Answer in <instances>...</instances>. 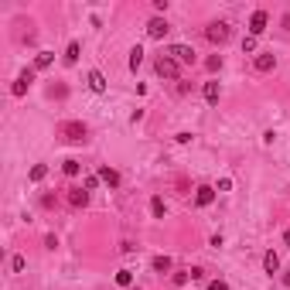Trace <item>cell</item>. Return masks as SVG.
<instances>
[{"mask_svg": "<svg viewBox=\"0 0 290 290\" xmlns=\"http://www.w3.org/2000/svg\"><path fill=\"white\" fill-rule=\"evenodd\" d=\"M62 137L72 140V144H82V140L89 137V126H86L82 120H68V123H62Z\"/></svg>", "mask_w": 290, "mask_h": 290, "instance_id": "6da1fadb", "label": "cell"}, {"mask_svg": "<svg viewBox=\"0 0 290 290\" xmlns=\"http://www.w3.org/2000/svg\"><path fill=\"white\" fill-rule=\"evenodd\" d=\"M205 38H208L212 45H225V41L232 38V28H229L225 21H212L208 28H205Z\"/></svg>", "mask_w": 290, "mask_h": 290, "instance_id": "7a4b0ae2", "label": "cell"}, {"mask_svg": "<svg viewBox=\"0 0 290 290\" xmlns=\"http://www.w3.org/2000/svg\"><path fill=\"white\" fill-rule=\"evenodd\" d=\"M164 55H171L178 65H195V62H198V55H195V48L191 45H171Z\"/></svg>", "mask_w": 290, "mask_h": 290, "instance_id": "3957f363", "label": "cell"}, {"mask_svg": "<svg viewBox=\"0 0 290 290\" xmlns=\"http://www.w3.org/2000/svg\"><path fill=\"white\" fill-rule=\"evenodd\" d=\"M154 68H157V75H161V78H178V75H181V65H178L171 55H161Z\"/></svg>", "mask_w": 290, "mask_h": 290, "instance_id": "277c9868", "label": "cell"}, {"mask_svg": "<svg viewBox=\"0 0 290 290\" xmlns=\"http://www.w3.org/2000/svg\"><path fill=\"white\" fill-rule=\"evenodd\" d=\"M267 24H270L267 11H253V17H249V38H259V34L267 31Z\"/></svg>", "mask_w": 290, "mask_h": 290, "instance_id": "5b68a950", "label": "cell"}, {"mask_svg": "<svg viewBox=\"0 0 290 290\" xmlns=\"http://www.w3.org/2000/svg\"><path fill=\"white\" fill-rule=\"evenodd\" d=\"M31 82H34V68H24L21 75H17V82L11 86V96H24V92L31 89Z\"/></svg>", "mask_w": 290, "mask_h": 290, "instance_id": "8992f818", "label": "cell"}, {"mask_svg": "<svg viewBox=\"0 0 290 290\" xmlns=\"http://www.w3.org/2000/svg\"><path fill=\"white\" fill-rule=\"evenodd\" d=\"M212 201H215V188L212 184H198V188H195V205H198V208H208Z\"/></svg>", "mask_w": 290, "mask_h": 290, "instance_id": "52a82bcc", "label": "cell"}, {"mask_svg": "<svg viewBox=\"0 0 290 290\" xmlns=\"http://www.w3.org/2000/svg\"><path fill=\"white\" fill-rule=\"evenodd\" d=\"M168 31H171V24L164 21V17H154V21L147 24V34H150L154 41H161V38H168Z\"/></svg>", "mask_w": 290, "mask_h": 290, "instance_id": "ba28073f", "label": "cell"}, {"mask_svg": "<svg viewBox=\"0 0 290 290\" xmlns=\"http://www.w3.org/2000/svg\"><path fill=\"white\" fill-rule=\"evenodd\" d=\"M253 65H256V72H273V68H277V55H273V51H263V55H256Z\"/></svg>", "mask_w": 290, "mask_h": 290, "instance_id": "9c48e42d", "label": "cell"}, {"mask_svg": "<svg viewBox=\"0 0 290 290\" xmlns=\"http://www.w3.org/2000/svg\"><path fill=\"white\" fill-rule=\"evenodd\" d=\"M68 205H72V208H86V205H89V191L86 188H72L68 191Z\"/></svg>", "mask_w": 290, "mask_h": 290, "instance_id": "30bf717a", "label": "cell"}, {"mask_svg": "<svg viewBox=\"0 0 290 290\" xmlns=\"http://www.w3.org/2000/svg\"><path fill=\"white\" fill-rule=\"evenodd\" d=\"M86 82H89V89H92V92H106V78H102V72H96V68H92L89 75H86Z\"/></svg>", "mask_w": 290, "mask_h": 290, "instance_id": "8fae6325", "label": "cell"}, {"mask_svg": "<svg viewBox=\"0 0 290 290\" xmlns=\"http://www.w3.org/2000/svg\"><path fill=\"white\" fill-rule=\"evenodd\" d=\"M150 267H154V273H161V277H164V273H171V267H174V263H171V256H154V259H150Z\"/></svg>", "mask_w": 290, "mask_h": 290, "instance_id": "7c38bea8", "label": "cell"}, {"mask_svg": "<svg viewBox=\"0 0 290 290\" xmlns=\"http://www.w3.org/2000/svg\"><path fill=\"white\" fill-rule=\"evenodd\" d=\"M263 270H267V273H277V270H280V256L273 253V249L263 253Z\"/></svg>", "mask_w": 290, "mask_h": 290, "instance_id": "4fadbf2b", "label": "cell"}, {"mask_svg": "<svg viewBox=\"0 0 290 290\" xmlns=\"http://www.w3.org/2000/svg\"><path fill=\"white\" fill-rule=\"evenodd\" d=\"M99 181H106L110 188H116V184H120V174H116L113 168H99Z\"/></svg>", "mask_w": 290, "mask_h": 290, "instance_id": "5bb4252c", "label": "cell"}, {"mask_svg": "<svg viewBox=\"0 0 290 290\" xmlns=\"http://www.w3.org/2000/svg\"><path fill=\"white\" fill-rule=\"evenodd\" d=\"M150 212H154V219H164L168 205H164V198H161V195H154V198H150Z\"/></svg>", "mask_w": 290, "mask_h": 290, "instance_id": "9a60e30c", "label": "cell"}, {"mask_svg": "<svg viewBox=\"0 0 290 290\" xmlns=\"http://www.w3.org/2000/svg\"><path fill=\"white\" fill-rule=\"evenodd\" d=\"M222 89H219V82H205V102H219Z\"/></svg>", "mask_w": 290, "mask_h": 290, "instance_id": "2e32d148", "label": "cell"}, {"mask_svg": "<svg viewBox=\"0 0 290 290\" xmlns=\"http://www.w3.org/2000/svg\"><path fill=\"white\" fill-rule=\"evenodd\" d=\"M78 62V41H68V48H65V65H75Z\"/></svg>", "mask_w": 290, "mask_h": 290, "instance_id": "e0dca14e", "label": "cell"}, {"mask_svg": "<svg viewBox=\"0 0 290 290\" xmlns=\"http://www.w3.org/2000/svg\"><path fill=\"white\" fill-rule=\"evenodd\" d=\"M51 62H55V55H51V51H38V58H34V68H48Z\"/></svg>", "mask_w": 290, "mask_h": 290, "instance_id": "ac0fdd59", "label": "cell"}, {"mask_svg": "<svg viewBox=\"0 0 290 290\" xmlns=\"http://www.w3.org/2000/svg\"><path fill=\"white\" fill-rule=\"evenodd\" d=\"M62 171H65V174H68V178H75V174H78V171H82V164H78V161H75V157H68V161H65V164H62Z\"/></svg>", "mask_w": 290, "mask_h": 290, "instance_id": "d6986e66", "label": "cell"}, {"mask_svg": "<svg viewBox=\"0 0 290 290\" xmlns=\"http://www.w3.org/2000/svg\"><path fill=\"white\" fill-rule=\"evenodd\" d=\"M140 65H144V48L137 45L134 51H130V68H134V72H137V68H140Z\"/></svg>", "mask_w": 290, "mask_h": 290, "instance_id": "ffe728a7", "label": "cell"}, {"mask_svg": "<svg viewBox=\"0 0 290 290\" xmlns=\"http://www.w3.org/2000/svg\"><path fill=\"white\" fill-rule=\"evenodd\" d=\"M134 283V270H120L116 273V287H130Z\"/></svg>", "mask_w": 290, "mask_h": 290, "instance_id": "44dd1931", "label": "cell"}, {"mask_svg": "<svg viewBox=\"0 0 290 290\" xmlns=\"http://www.w3.org/2000/svg\"><path fill=\"white\" fill-rule=\"evenodd\" d=\"M188 280H191V270H181V273H174V277H171V283H174V287H184Z\"/></svg>", "mask_w": 290, "mask_h": 290, "instance_id": "7402d4cb", "label": "cell"}, {"mask_svg": "<svg viewBox=\"0 0 290 290\" xmlns=\"http://www.w3.org/2000/svg\"><path fill=\"white\" fill-rule=\"evenodd\" d=\"M45 174H48L45 164H34V168H31V181H45Z\"/></svg>", "mask_w": 290, "mask_h": 290, "instance_id": "603a6c76", "label": "cell"}, {"mask_svg": "<svg viewBox=\"0 0 290 290\" xmlns=\"http://www.w3.org/2000/svg\"><path fill=\"white\" fill-rule=\"evenodd\" d=\"M205 68H208V72H219V68H222V55H212L205 62Z\"/></svg>", "mask_w": 290, "mask_h": 290, "instance_id": "cb8c5ba5", "label": "cell"}, {"mask_svg": "<svg viewBox=\"0 0 290 290\" xmlns=\"http://www.w3.org/2000/svg\"><path fill=\"white\" fill-rule=\"evenodd\" d=\"M24 267H28V259H24V256H14L11 259V270H14V273H24Z\"/></svg>", "mask_w": 290, "mask_h": 290, "instance_id": "d4e9b609", "label": "cell"}, {"mask_svg": "<svg viewBox=\"0 0 290 290\" xmlns=\"http://www.w3.org/2000/svg\"><path fill=\"white\" fill-rule=\"evenodd\" d=\"M243 51H246V55H253V51H256V38L246 34V38H243Z\"/></svg>", "mask_w": 290, "mask_h": 290, "instance_id": "484cf974", "label": "cell"}, {"mask_svg": "<svg viewBox=\"0 0 290 290\" xmlns=\"http://www.w3.org/2000/svg\"><path fill=\"white\" fill-rule=\"evenodd\" d=\"M82 188H86V191H96V188H99V174H89V178H86V184H82Z\"/></svg>", "mask_w": 290, "mask_h": 290, "instance_id": "4316f807", "label": "cell"}, {"mask_svg": "<svg viewBox=\"0 0 290 290\" xmlns=\"http://www.w3.org/2000/svg\"><path fill=\"white\" fill-rule=\"evenodd\" d=\"M208 290H229V283L225 280H208Z\"/></svg>", "mask_w": 290, "mask_h": 290, "instance_id": "83f0119b", "label": "cell"}, {"mask_svg": "<svg viewBox=\"0 0 290 290\" xmlns=\"http://www.w3.org/2000/svg\"><path fill=\"white\" fill-rule=\"evenodd\" d=\"M174 140H178V144H191V134H188V130H181V134L174 137Z\"/></svg>", "mask_w": 290, "mask_h": 290, "instance_id": "f1b7e54d", "label": "cell"}, {"mask_svg": "<svg viewBox=\"0 0 290 290\" xmlns=\"http://www.w3.org/2000/svg\"><path fill=\"white\" fill-rule=\"evenodd\" d=\"M229 188H232V178H222V181H219V188H215V191H229Z\"/></svg>", "mask_w": 290, "mask_h": 290, "instance_id": "f546056e", "label": "cell"}, {"mask_svg": "<svg viewBox=\"0 0 290 290\" xmlns=\"http://www.w3.org/2000/svg\"><path fill=\"white\" fill-rule=\"evenodd\" d=\"M283 287L290 290V270H287V273H283Z\"/></svg>", "mask_w": 290, "mask_h": 290, "instance_id": "4dcf8cb0", "label": "cell"}, {"mask_svg": "<svg viewBox=\"0 0 290 290\" xmlns=\"http://www.w3.org/2000/svg\"><path fill=\"white\" fill-rule=\"evenodd\" d=\"M283 28H287V31H290V14H287V17H283Z\"/></svg>", "mask_w": 290, "mask_h": 290, "instance_id": "1f68e13d", "label": "cell"}, {"mask_svg": "<svg viewBox=\"0 0 290 290\" xmlns=\"http://www.w3.org/2000/svg\"><path fill=\"white\" fill-rule=\"evenodd\" d=\"M283 243H287V246H290V232H287V235H283Z\"/></svg>", "mask_w": 290, "mask_h": 290, "instance_id": "d6a6232c", "label": "cell"}]
</instances>
